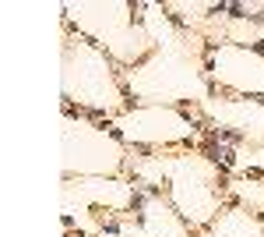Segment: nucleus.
Segmentation results:
<instances>
[{"instance_id": "1", "label": "nucleus", "mask_w": 264, "mask_h": 237, "mask_svg": "<svg viewBox=\"0 0 264 237\" xmlns=\"http://www.w3.org/2000/svg\"><path fill=\"white\" fill-rule=\"evenodd\" d=\"M229 18H250V11L243 7V4H229V11H225Z\"/></svg>"}, {"instance_id": "2", "label": "nucleus", "mask_w": 264, "mask_h": 237, "mask_svg": "<svg viewBox=\"0 0 264 237\" xmlns=\"http://www.w3.org/2000/svg\"><path fill=\"white\" fill-rule=\"evenodd\" d=\"M102 234L120 237V223H117V220H102Z\"/></svg>"}, {"instance_id": "3", "label": "nucleus", "mask_w": 264, "mask_h": 237, "mask_svg": "<svg viewBox=\"0 0 264 237\" xmlns=\"http://www.w3.org/2000/svg\"><path fill=\"white\" fill-rule=\"evenodd\" d=\"M225 11H229V4H211L204 14H208V18H218V14H225Z\"/></svg>"}, {"instance_id": "4", "label": "nucleus", "mask_w": 264, "mask_h": 237, "mask_svg": "<svg viewBox=\"0 0 264 237\" xmlns=\"http://www.w3.org/2000/svg\"><path fill=\"white\" fill-rule=\"evenodd\" d=\"M166 18L176 25V28H187V21H183V14H176V11H166Z\"/></svg>"}, {"instance_id": "5", "label": "nucleus", "mask_w": 264, "mask_h": 237, "mask_svg": "<svg viewBox=\"0 0 264 237\" xmlns=\"http://www.w3.org/2000/svg\"><path fill=\"white\" fill-rule=\"evenodd\" d=\"M243 177H250V181H264V170H257V166H247V170H243Z\"/></svg>"}, {"instance_id": "6", "label": "nucleus", "mask_w": 264, "mask_h": 237, "mask_svg": "<svg viewBox=\"0 0 264 237\" xmlns=\"http://www.w3.org/2000/svg\"><path fill=\"white\" fill-rule=\"evenodd\" d=\"M250 50H254V53H261V57H264V39H257V43H250Z\"/></svg>"}]
</instances>
